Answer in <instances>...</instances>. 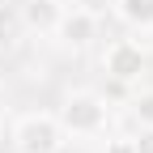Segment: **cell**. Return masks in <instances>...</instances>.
I'll use <instances>...</instances> for the list:
<instances>
[{
    "instance_id": "obj_1",
    "label": "cell",
    "mask_w": 153,
    "mask_h": 153,
    "mask_svg": "<svg viewBox=\"0 0 153 153\" xmlns=\"http://www.w3.org/2000/svg\"><path fill=\"white\" fill-rule=\"evenodd\" d=\"M55 119H60L64 136H102L111 123V102L94 89H72Z\"/></svg>"
},
{
    "instance_id": "obj_6",
    "label": "cell",
    "mask_w": 153,
    "mask_h": 153,
    "mask_svg": "<svg viewBox=\"0 0 153 153\" xmlns=\"http://www.w3.org/2000/svg\"><path fill=\"white\" fill-rule=\"evenodd\" d=\"M115 13L132 30H153V0H115Z\"/></svg>"
},
{
    "instance_id": "obj_5",
    "label": "cell",
    "mask_w": 153,
    "mask_h": 153,
    "mask_svg": "<svg viewBox=\"0 0 153 153\" xmlns=\"http://www.w3.org/2000/svg\"><path fill=\"white\" fill-rule=\"evenodd\" d=\"M60 13H64L60 0H26L22 4V26L30 34H51L55 22H60Z\"/></svg>"
},
{
    "instance_id": "obj_9",
    "label": "cell",
    "mask_w": 153,
    "mask_h": 153,
    "mask_svg": "<svg viewBox=\"0 0 153 153\" xmlns=\"http://www.w3.org/2000/svg\"><path fill=\"white\" fill-rule=\"evenodd\" d=\"M106 153H136V149H132V136H115V140H106Z\"/></svg>"
},
{
    "instance_id": "obj_7",
    "label": "cell",
    "mask_w": 153,
    "mask_h": 153,
    "mask_svg": "<svg viewBox=\"0 0 153 153\" xmlns=\"http://www.w3.org/2000/svg\"><path fill=\"white\" fill-rule=\"evenodd\" d=\"M132 119L140 128H153V89H145V94L132 98Z\"/></svg>"
},
{
    "instance_id": "obj_3",
    "label": "cell",
    "mask_w": 153,
    "mask_h": 153,
    "mask_svg": "<svg viewBox=\"0 0 153 153\" xmlns=\"http://www.w3.org/2000/svg\"><path fill=\"white\" fill-rule=\"evenodd\" d=\"M149 68V55L145 47L136 43V38H115V43H106L102 51V72L111 76V81H119V85H132V81H140Z\"/></svg>"
},
{
    "instance_id": "obj_8",
    "label": "cell",
    "mask_w": 153,
    "mask_h": 153,
    "mask_svg": "<svg viewBox=\"0 0 153 153\" xmlns=\"http://www.w3.org/2000/svg\"><path fill=\"white\" fill-rule=\"evenodd\" d=\"M132 149L136 153H153V128H140V136H132Z\"/></svg>"
},
{
    "instance_id": "obj_4",
    "label": "cell",
    "mask_w": 153,
    "mask_h": 153,
    "mask_svg": "<svg viewBox=\"0 0 153 153\" xmlns=\"http://www.w3.org/2000/svg\"><path fill=\"white\" fill-rule=\"evenodd\" d=\"M51 34L60 38L68 51H85L94 38H98V17H94L89 9H81V4H72V9L60 13V22H55Z\"/></svg>"
},
{
    "instance_id": "obj_2",
    "label": "cell",
    "mask_w": 153,
    "mask_h": 153,
    "mask_svg": "<svg viewBox=\"0 0 153 153\" xmlns=\"http://www.w3.org/2000/svg\"><path fill=\"white\" fill-rule=\"evenodd\" d=\"M9 145H13V153H60L64 149V128L51 111H30L13 123Z\"/></svg>"
}]
</instances>
